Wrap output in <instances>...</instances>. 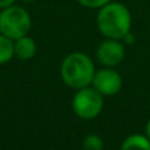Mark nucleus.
<instances>
[{
    "mask_svg": "<svg viewBox=\"0 0 150 150\" xmlns=\"http://www.w3.org/2000/svg\"><path fill=\"white\" fill-rule=\"evenodd\" d=\"M96 25L99 32L107 38L122 40L130 32L132 13L122 3L109 1L99 9Z\"/></svg>",
    "mask_w": 150,
    "mask_h": 150,
    "instance_id": "nucleus-1",
    "label": "nucleus"
},
{
    "mask_svg": "<svg viewBox=\"0 0 150 150\" xmlns=\"http://www.w3.org/2000/svg\"><path fill=\"white\" fill-rule=\"evenodd\" d=\"M95 75L93 62L84 53H71L63 59L61 66V76L71 88L80 90L92 83Z\"/></svg>",
    "mask_w": 150,
    "mask_h": 150,
    "instance_id": "nucleus-2",
    "label": "nucleus"
},
{
    "mask_svg": "<svg viewBox=\"0 0 150 150\" xmlns=\"http://www.w3.org/2000/svg\"><path fill=\"white\" fill-rule=\"evenodd\" d=\"M30 26V16L23 7L13 4L0 12V33L13 41L28 36Z\"/></svg>",
    "mask_w": 150,
    "mask_h": 150,
    "instance_id": "nucleus-3",
    "label": "nucleus"
},
{
    "mask_svg": "<svg viewBox=\"0 0 150 150\" xmlns=\"http://www.w3.org/2000/svg\"><path fill=\"white\" fill-rule=\"evenodd\" d=\"M104 101L103 95L93 87H84L76 91L73 99V109L83 120L95 119L100 115Z\"/></svg>",
    "mask_w": 150,
    "mask_h": 150,
    "instance_id": "nucleus-4",
    "label": "nucleus"
},
{
    "mask_svg": "<svg viewBox=\"0 0 150 150\" xmlns=\"http://www.w3.org/2000/svg\"><path fill=\"white\" fill-rule=\"evenodd\" d=\"M96 58L104 67H116L125 58V45L121 40L107 38L96 49Z\"/></svg>",
    "mask_w": 150,
    "mask_h": 150,
    "instance_id": "nucleus-5",
    "label": "nucleus"
},
{
    "mask_svg": "<svg viewBox=\"0 0 150 150\" xmlns=\"http://www.w3.org/2000/svg\"><path fill=\"white\" fill-rule=\"evenodd\" d=\"M92 86L103 96H113L121 90L122 78L112 67H105L99 71H95Z\"/></svg>",
    "mask_w": 150,
    "mask_h": 150,
    "instance_id": "nucleus-6",
    "label": "nucleus"
},
{
    "mask_svg": "<svg viewBox=\"0 0 150 150\" xmlns=\"http://www.w3.org/2000/svg\"><path fill=\"white\" fill-rule=\"evenodd\" d=\"M36 42L28 36H24L18 40H15V55L21 61H28L36 54Z\"/></svg>",
    "mask_w": 150,
    "mask_h": 150,
    "instance_id": "nucleus-7",
    "label": "nucleus"
},
{
    "mask_svg": "<svg viewBox=\"0 0 150 150\" xmlns=\"http://www.w3.org/2000/svg\"><path fill=\"white\" fill-rule=\"evenodd\" d=\"M120 150H150V141L142 134H130L122 141Z\"/></svg>",
    "mask_w": 150,
    "mask_h": 150,
    "instance_id": "nucleus-8",
    "label": "nucleus"
},
{
    "mask_svg": "<svg viewBox=\"0 0 150 150\" xmlns=\"http://www.w3.org/2000/svg\"><path fill=\"white\" fill-rule=\"evenodd\" d=\"M15 54V44L13 40L5 37L0 33V65L7 63Z\"/></svg>",
    "mask_w": 150,
    "mask_h": 150,
    "instance_id": "nucleus-9",
    "label": "nucleus"
},
{
    "mask_svg": "<svg viewBox=\"0 0 150 150\" xmlns=\"http://www.w3.org/2000/svg\"><path fill=\"white\" fill-rule=\"evenodd\" d=\"M84 150H104L103 138L98 134H87L83 140Z\"/></svg>",
    "mask_w": 150,
    "mask_h": 150,
    "instance_id": "nucleus-10",
    "label": "nucleus"
},
{
    "mask_svg": "<svg viewBox=\"0 0 150 150\" xmlns=\"http://www.w3.org/2000/svg\"><path fill=\"white\" fill-rule=\"evenodd\" d=\"M109 1L112 0H78L80 5H83L84 8H90V9H100Z\"/></svg>",
    "mask_w": 150,
    "mask_h": 150,
    "instance_id": "nucleus-11",
    "label": "nucleus"
},
{
    "mask_svg": "<svg viewBox=\"0 0 150 150\" xmlns=\"http://www.w3.org/2000/svg\"><path fill=\"white\" fill-rule=\"evenodd\" d=\"M121 41L124 42V45H133L136 42V36L132 33V32H129V33H128L127 36L121 40Z\"/></svg>",
    "mask_w": 150,
    "mask_h": 150,
    "instance_id": "nucleus-12",
    "label": "nucleus"
},
{
    "mask_svg": "<svg viewBox=\"0 0 150 150\" xmlns=\"http://www.w3.org/2000/svg\"><path fill=\"white\" fill-rule=\"evenodd\" d=\"M16 0H0V9H4V8H8L11 5L15 4Z\"/></svg>",
    "mask_w": 150,
    "mask_h": 150,
    "instance_id": "nucleus-13",
    "label": "nucleus"
},
{
    "mask_svg": "<svg viewBox=\"0 0 150 150\" xmlns=\"http://www.w3.org/2000/svg\"><path fill=\"white\" fill-rule=\"evenodd\" d=\"M145 137L150 141V119L148 120V122L145 125Z\"/></svg>",
    "mask_w": 150,
    "mask_h": 150,
    "instance_id": "nucleus-14",
    "label": "nucleus"
},
{
    "mask_svg": "<svg viewBox=\"0 0 150 150\" xmlns=\"http://www.w3.org/2000/svg\"><path fill=\"white\" fill-rule=\"evenodd\" d=\"M20 1H23V3H32V1H34V0H20Z\"/></svg>",
    "mask_w": 150,
    "mask_h": 150,
    "instance_id": "nucleus-15",
    "label": "nucleus"
}]
</instances>
